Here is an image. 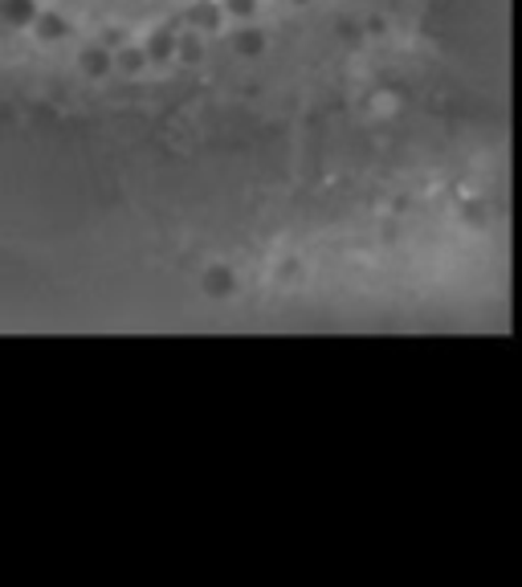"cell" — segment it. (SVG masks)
Listing matches in <instances>:
<instances>
[{
    "label": "cell",
    "mask_w": 522,
    "mask_h": 587,
    "mask_svg": "<svg viewBox=\"0 0 522 587\" xmlns=\"http://www.w3.org/2000/svg\"><path fill=\"white\" fill-rule=\"evenodd\" d=\"M37 37L41 41H58V37H66V21L62 17H37Z\"/></svg>",
    "instance_id": "cell-2"
},
{
    "label": "cell",
    "mask_w": 522,
    "mask_h": 587,
    "mask_svg": "<svg viewBox=\"0 0 522 587\" xmlns=\"http://www.w3.org/2000/svg\"><path fill=\"white\" fill-rule=\"evenodd\" d=\"M0 21H4L9 29L34 25V21H37V4H34V0H0Z\"/></svg>",
    "instance_id": "cell-1"
}]
</instances>
